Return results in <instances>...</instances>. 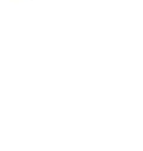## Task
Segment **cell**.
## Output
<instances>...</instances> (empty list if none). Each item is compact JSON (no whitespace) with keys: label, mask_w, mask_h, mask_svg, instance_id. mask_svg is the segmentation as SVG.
Listing matches in <instances>:
<instances>
[]
</instances>
